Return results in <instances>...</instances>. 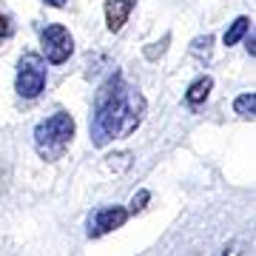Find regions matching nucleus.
<instances>
[{"instance_id": "nucleus-1", "label": "nucleus", "mask_w": 256, "mask_h": 256, "mask_svg": "<svg viewBox=\"0 0 256 256\" xmlns=\"http://www.w3.org/2000/svg\"><path fill=\"white\" fill-rule=\"evenodd\" d=\"M146 111L142 94L126 88L122 74L114 72L94 94V114H92V142L106 148L117 137H128L140 126Z\"/></svg>"}, {"instance_id": "nucleus-2", "label": "nucleus", "mask_w": 256, "mask_h": 256, "mask_svg": "<svg viewBox=\"0 0 256 256\" xmlns=\"http://www.w3.org/2000/svg\"><path fill=\"white\" fill-rule=\"evenodd\" d=\"M74 131H77V126L68 111H54L52 117L40 120L34 128V151L40 154V160H46V162L63 160V154L74 140Z\"/></svg>"}, {"instance_id": "nucleus-3", "label": "nucleus", "mask_w": 256, "mask_h": 256, "mask_svg": "<svg viewBox=\"0 0 256 256\" xmlns=\"http://www.w3.org/2000/svg\"><path fill=\"white\" fill-rule=\"evenodd\" d=\"M46 63L40 54H23L18 63V77H14V92L23 97V100H34L43 94L46 88Z\"/></svg>"}, {"instance_id": "nucleus-4", "label": "nucleus", "mask_w": 256, "mask_h": 256, "mask_svg": "<svg viewBox=\"0 0 256 256\" xmlns=\"http://www.w3.org/2000/svg\"><path fill=\"white\" fill-rule=\"evenodd\" d=\"M40 46H43V57L48 63H66L68 57L74 54V37L68 34V28L60 26V23H52V26L43 28L40 34Z\"/></svg>"}, {"instance_id": "nucleus-5", "label": "nucleus", "mask_w": 256, "mask_h": 256, "mask_svg": "<svg viewBox=\"0 0 256 256\" xmlns=\"http://www.w3.org/2000/svg\"><path fill=\"white\" fill-rule=\"evenodd\" d=\"M131 216L122 205H106V208H97L88 220V239H100L111 230H117L126 225V220Z\"/></svg>"}, {"instance_id": "nucleus-6", "label": "nucleus", "mask_w": 256, "mask_h": 256, "mask_svg": "<svg viewBox=\"0 0 256 256\" xmlns=\"http://www.w3.org/2000/svg\"><path fill=\"white\" fill-rule=\"evenodd\" d=\"M134 6H137V0H106V26H108V32H120L126 26Z\"/></svg>"}, {"instance_id": "nucleus-7", "label": "nucleus", "mask_w": 256, "mask_h": 256, "mask_svg": "<svg viewBox=\"0 0 256 256\" xmlns=\"http://www.w3.org/2000/svg\"><path fill=\"white\" fill-rule=\"evenodd\" d=\"M210 88H214V80H210L208 74H202V77H196V80L188 86V92H185V100L191 102V106H200V102L208 100Z\"/></svg>"}, {"instance_id": "nucleus-8", "label": "nucleus", "mask_w": 256, "mask_h": 256, "mask_svg": "<svg viewBox=\"0 0 256 256\" xmlns=\"http://www.w3.org/2000/svg\"><path fill=\"white\" fill-rule=\"evenodd\" d=\"M248 28H250V20L248 18H236L230 23V28L225 32V46H236L239 40L248 34Z\"/></svg>"}, {"instance_id": "nucleus-9", "label": "nucleus", "mask_w": 256, "mask_h": 256, "mask_svg": "<svg viewBox=\"0 0 256 256\" xmlns=\"http://www.w3.org/2000/svg\"><path fill=\"white\" fill-rule=\"evenodd\" d=\"M234 111H236L239 117L245 120H254V111H256V94L248 92V94H239L236 100H234Z\"/></svg>"}, {"instance_id": "nucleus-10", "label": "nucleus", "mask_w": 256, "mask_h": 256, "mask_svg": "<svg viewBox=\"0 0 256 256\" xmlns=\"http://www.w3.org/2000/svg\"><path fill=\"white\" fill-rule=\"evenodd\" d=\"M210 46H214V37H210V34L196 37V40L191 43V54L202 60V57H208V54H210Z\"/></svg>"}, {"instance_id": "nucleus-11", "label": "nucleus", "mask_w": 256, "mask_h": 256, "mask_svg": "<svg viewBox=\"0 0 256 256\" xmlns=\"http://www.w3.org/2000/svg\"><path fill=\"white\" fill-rule=\"evenodd\" d=\"M148 200H151V194H148L146 191V188H142V191H137V194H134V200H131V205H128V214H140V210H142V208H146V202Z\"/></svg>"}, {"instance_id": "nucleus-12", "label": "nucleus", "mask_w": 256, "mask_h": 256, "mask_svg": "<svg viewBox=\"0 0 256 256\" xmlns=\"http://www.w3.org/2000/svg\"><path fill=\"white\" fill-rule=\"evenodd\" d=\"M168 40H171V37L165 34V37H162V43H151V48H146L142 54H146L148 60H156V57H162V54H165V48H168Z\"/></svg>"}, {"instance_id": "nucleus-13", "label": "nucleus", "mask_w": 256, "mask_h": 256, "mask_svg": "<svg viewBox=\"0 0 256 256\" xmlns=\"http://www.w3.org/2000/svg\"><path fill=\"white\" fill-rule=\"evenodd\" d=\"M12 34V23H9V18L0 12V37H9Z\"/></svg>"}, {"instance_id": "nucleus-14", "label": "nucleus", "mask_w": 256, "mask_h": 256, "mask_svg": "<svg viewBox=\"0 0 256 256\" xmlns=\"http://www.w3.org/2000/svg\"><path fill=\"white\" fill-rule=\"evenodd\" d=\"M239 248H242L239 242H230V245L225 248V254H222V256H239Z\"/></svg>"}, {"instance_id": "nucleus-15", "label": "nucleus", "mask_w": 256, "mask_h": 256, "mask_svg": "<svg viewBox=\"0 0 256 256\" xmlns=\"http://www.w3.org/2000/svg\"><path fill=\"white\" fill-rule=\"evenodd\" d=\"M43 3H46V6H54V9H63L68 0H43Z\"/></svg>"}]
</instances>
